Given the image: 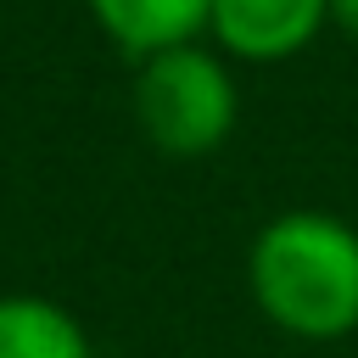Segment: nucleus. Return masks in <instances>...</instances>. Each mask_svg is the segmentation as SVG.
<instances>
[{"mask_svg": "<svg viewBox=\"0 0 358 358\" xmlns=\"http://www.w3.org/2000/svg\"><path fill=\"white\" fill-rule=\"evenodd\" d=\"M134 117L145 140L168 157L218 151L241 117V95L229 67L201 45H173L140 62L134 78Z\"/></svg>", "mask_w": 358, "mask_h": 358, "instance_id": "2", "label": "nucleus"}, {"mask_svg": "<svg viewBox=\"0 0 358 358\" xmlns=\"http://www.w3.org/2000/svg\"><path fill=\"white\" fill-rule=\"evenodd\" d=\"M330 22H336L347 39H358V0H330Z\"/></svg>", "mask_w": 358, "mask_h": 358, "instance_id": "6", "label": "nucleus"}, {"mask_svg": "<svg viewBox=\"0 0 358 358\" xmlns=\"http://www.w3.org/2000/svg\"><path fill=\"white\" fill-rule=\"evenodd\" d=\"M246 285L268 324L302 341L358 330V229L336 213H280L246 252Z\"/></svg>", "mask_w": 358, "mask_h": 358, "instance_id": "1", "label": "nucleus"}, {"mask_svg": "<svg viewBox=\"0 0 358 358\" xmlns=\"http://www.w3.org/2000/svg\"><path fill=\"white\" fill-rule=\"evenodd\" d=\"M0 358H95L84 324L34 291H6L0 296Z\"/></svg>", "mask_w": 358, "mask_h": 358, "instance_id": "5", "label": "nucleus"}, {"mask_svg": "<svg viewBox=\"0 0 358 358\" xmlns=\"http://www.w3.org/2000/svg\"><path fill=\"white\" fill-rule=\"evenodd\" d=\"M90 17L101 22V34L112 45H123L134 62L173 50V45H196L207 34L213 0H90Z\"/></svg>", "mask_w": 358, "mask_h": 358, "instance_id": "4", "label": "nucleus"}, {"mask_svg": "<svg viewBox=\"0 0 358 358\" xmlns=\"http://www.w3.org/2000/svg\"><path fill=\"white\" fill-rule=\"evenodd\" d=\"M330 0H213L207 34L241 62H285L319 39Z\"/></svg>", "mask_w": 358, "mask_h": 358, "instance_id": "3", "label": "nucleus"}]
</instances>
